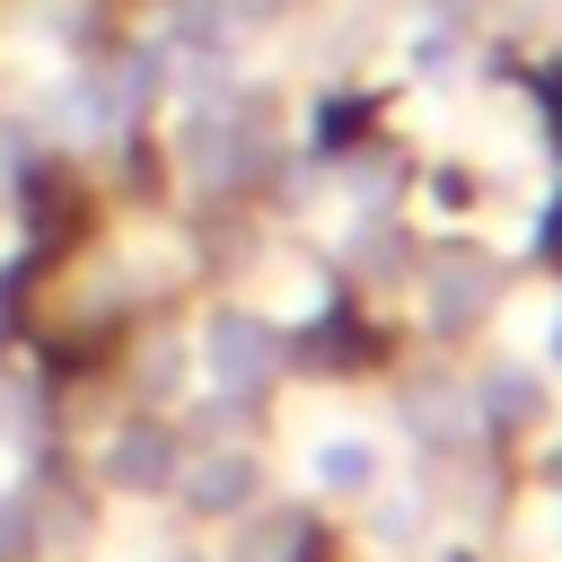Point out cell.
<instances>
[{
  "label": "cell",
  "instance_id": "1",
  "mask_svg": "<svg viewBox=\"0 0 562 562\" xmlns=\"http://www.w3.org/2000/svg\"><path fill=\"white\" fill-rule=\"evenodd\" d=\"M369 465H378L369 448H325V457H316V474H325V483H369Z\"/></svg>",
  "mask_w": 562,
  "mask_h": 562
}]
</instances>
